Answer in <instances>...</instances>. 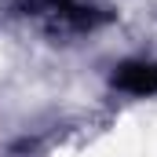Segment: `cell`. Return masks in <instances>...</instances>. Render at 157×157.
<instances>
[{
	"instance_id": "cell-1",
	"label": "cell",
	"mask_w": 157,
	"mask_h": 157,
	"mask_svg": "<svg viewBox=\"0 0 157 157\" xmlns=\"http://www.w3.org/2000/svg\"><path fill=\"white\" fill-rule=\"evenodd\" d=\"M113 88L128 95H154L157 91V62H121L113 70Z\"/></svg>"
}]
</instances>
